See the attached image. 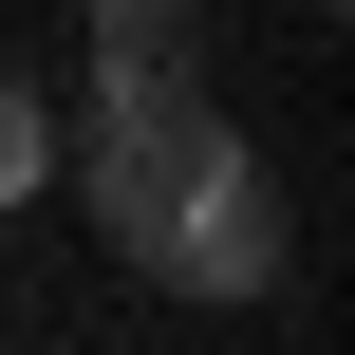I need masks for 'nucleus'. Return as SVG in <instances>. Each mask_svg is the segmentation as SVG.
Instances as JSON below:
<instances>
[{
    "label": "nucleus",
    "instance_id": "nucleus-1",
    "mask_svg": "<svg viewBox=\"0 0 355 355\" xmlns=\"http://www.w3.org/2000/svg\"><path fill=\"white\" fill-rule=\"evenodd\" d=\"M225 150H243V131L206 112V56H112V94H94V225L150 262V243H168V206H187Z\"/></svg>",
    "mask_w": 355,
    "mask_h": 355
},
{
    "label": "nucleus",
    "instance_id": "nucleus-2",
    "mask_svg": "<svg viewBox=\"0 0 355 355\" xmlns=\"http://www.w3.org/2000/svg\"><path fill=\"white\" fill-rule=\"evenodd\" d=\"M150 281H187V300H262V281H281V187H262V150H225V168L168 206Z\"/></svg>",
    "mask_w": 355,
    "mask_h": 355
},
{
    "label": "nucleus",
    "instance_id": "nucleus-3",
    "mask_svg": "<svg viewBox=\"0 0 355 355\" xmlns=\"http://www.w3.org/2000/svg\"><path fill=\"white\" fill-rule=\"evenodd\" d=\"M56 187V112H37V75H0V206H37Z\"/></svg>",
    "mask_w": 355,
    "mask_h": 355
},
{
    "label": "nucleus",
    "instance_id": "nucleus-4",
    "mask_svg": "<svg viewBox=\"0 0 355 355\" xmlns=\"http://www.w3.org/2000/svg\"><path fill=\"white\" fill-rule=\"evenodd\" d=\"M94 56H187V0H94Z\"/></svg>",
    "mask_w": 355,
    "mask_h": 355
}]
</instances>
